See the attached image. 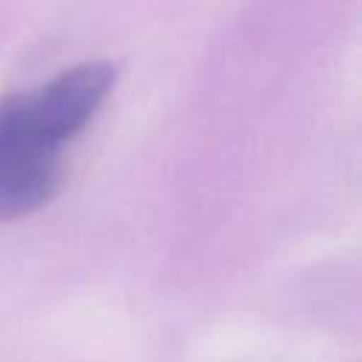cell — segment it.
<instances>
[{
  "label": "cell",
  "mask_w": 362,
  "mask_h": 362,
  "mask_svg": "<svg viewBox=\"0 0 362 362\" xmlns=\"http://www.w3.org/2000/svg\"><path fill=\"white\" fill-rule=\"evenodd\" d=\"M62 144L31 90L0 99V221L40 209L62 181Z\"/></svg>",
  "instance_id": "1"
}]
</instances>
